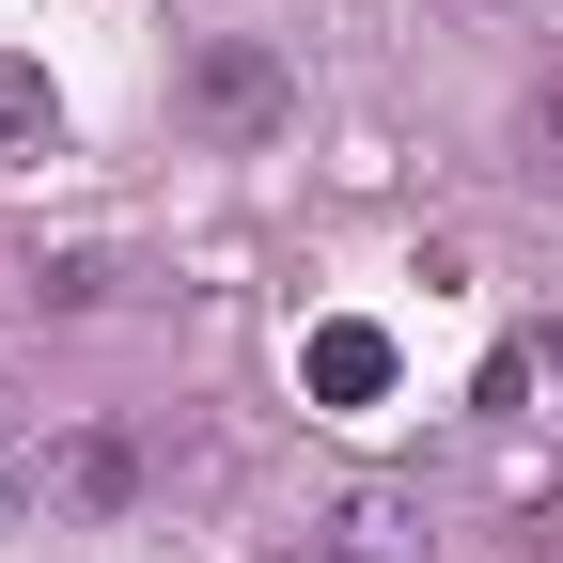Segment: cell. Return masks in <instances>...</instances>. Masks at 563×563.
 <instances>
[{
  "label": "cell",
  "mask_w": 563,
  "mask_h": 563,
  "mask_svg": "<svg viewBox=\"0 0 563 563\" xmlns=\"http://www.w3.org/2000/svg\"><path fill=\"white\" fill-rule=\"evenodd\" d=\"M47 141H63V110H47V79H32L16 47H0V173H32Z\"/></svg>",
  "instance_id": "cell-4"
},
{
  "label": "cell",
  "mask_w": 563,
  "mask_h": 563,
  "mask_svg": "<svg viewBox=\"0 0 563 563\" xmlns=\"http://www.w3.org/2000/svg\"><path fill=\"white\" fill-rule=\"evenodd\" d=\"M47 485H63L79 517H110V501H125V439H63V454H47Z\"/></svg>",
  "instance_id": "cell-5"
},
{
  "label": "cell",
  "mask_w": 563,
  "mask_h": 563,
  "mask_svg": "<svg viewBox=\"0 0 563 563\" xmlns=\"http://www.w3.org/2000/svg\"><path fill=\"white\" fill-rule=\"evenodd\" d=\"M188 110H203V125H220V141H266L282 110H298V79H282V63H266L251 32H220V47H203V63H188Z\"/></svg>",
  "instance_id": "cell-2"
},
{
  "label": "cell",
  "mask_w": 563,
  "mask_h": 563,
  "mask_svg": "<svg viewBox=\"0 0 563 563\" xmlns=\"http://www.w3.org/2000/svg\"><path fill=\"white\" fill-rule=\"evenodd\" d=\"M282 563H439V517H422V485H329Z\"/></svg>",
  "instance_id": "cell-1"
},
{
  "label": "cell",
  "mask_w": 563,
  "mask_h": 563,
  "mask_svg": "<svg viewBox=\"0 0 563 563\" xmlns=\"http://www.w3.org/2000/svg\"><path fill=\"white\" fill-rule=\"evenodd\" d=\"M32 501V454H16V422H0V517H16Z\"/></svg>",
  "instance_id": "cell-6"
},
{
  "label": "cell",
  "mask_w": 563,
  "mask_h": 563,
  "mask_svg": "<svg viewBox=\"0 0 563 563\" xmlns=\"http://www.w3.org/2000/svg\"><path fill=\"white\" fill-rule=\"evenodd\" d=\"M298 391H313L329 422H361V407L391 391V329H376V313H329V329L298 344Z\"/></svg>",
  "instance_id": "cell-3"
},
{
  "label": "cell",
  "mask_w": 563,
  "mask_h": 563,
  "mask_svg": "<svg viewBox=\"0 0 563 563\" xmlns=\"http://www.w3.org/2000/svg\"><path fill=\"white\" fill-rule=\"evenodd\" d=\"M548 157H563V79H548Z\"/></svg>",
  "instance_id": "cell-7"
}]
</instances>
